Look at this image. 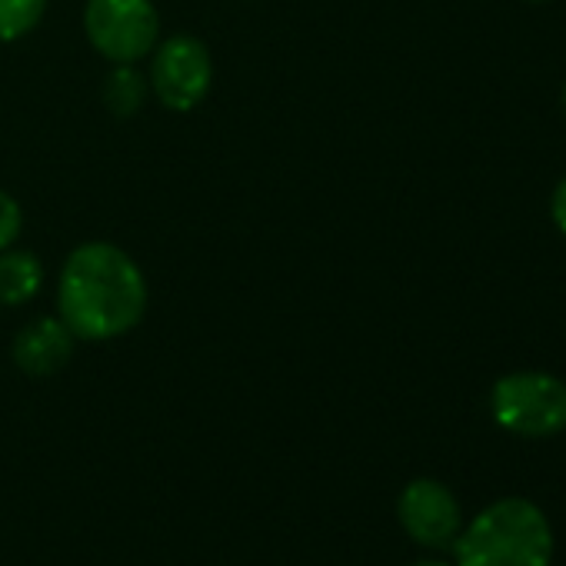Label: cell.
I'll list each match as a JSON object with an SVG mask.
<instances>
[{"mask_svg":"<svg viewBox=\"0 0 566 566\" xmlns=\"http://www.w3.org/2000/svg\"><path fill=\"white\" fill-rule=\"evenodd\" d=\"M24 233V210L14 193L0 187V250H8L21 240Z\"/></svg>","mask_w":566,"mask_h":566,"instance_id":"obj_11","label":"cell"},{"mask_svg":"<svg viewBox=\"0 0 566 566\" xmlns=\"http://www.w3.org/2000/svg\"><path fill=\"white\" fill-rule=\"evenodd\" d=\"M84 38L107 64H140L160 44V11L154 0H87Z\"/></svg>","mask_w":566,"mask_h":566,"instance_id":"obj_4","label":"cell"},{"mask_svg":"<svg viewBox=\"0 0 566 566\" xmlns=\"http://www.w3.org/2000/svg\"><path fill=\"white\" fill-rule=\"evenodd\" d=\"M490 417L513 437L546 440L566 430V384L546 370H516L493 384Z\"/></svg>","mask_w":566,"mask_h":566,"instance_id":"obj_3","label":"cell"},{"mask_svg":"<svg viewBox=\"0 0 566 566\" xmlns=\"http://www.w3.org/2000/svg\"><path fill=\"white\" fill-rule=\"evenodd\" d=\"M533 4H539V0H533Z\"/></svg>","mask_w":566,"mask_h":566,"instance_id":"obj_15","label":"cell"},{"mask_svg":"<svg viewBox=\"0 0 566 566\" xmlns=\"http://www.w3.org/2000/svg\"><path fill=\"white\" fill-rule=\"evenodd\" d=\"M150 287L140 263L111 240L77 243L57 276V317L77 344H107L144 324Z\"/></svg>","mask_w":566,"mask_h":566,"instance_id":"obj_1","label":"cell"},{"mask_svg":"<svg viewBox=\"0 0 566 566\" xmlns=\"http://www.w3.org/2000/svg\"><path fill=\"white\" fill-rule=\"evenodd\" d=\"M410 566H453V563H447V559H417Z\"/></svg>","mask_w":566,"mask_h":566,"instance_id":"obj_13","label":"cell"},{"mask_svg":"<svg viewBox=\"0 0 566 566\" xmlns=\"http://www.w3.org/2000/svg\"><path fill=\"white\" fill-rule=\"evenodd\" d=\"M549 217H553L556 230L566 237V177L556 184V190H553V197H549Z\"/></svg>","mask_w":566,"mask_h":566,"instance_id":"obj_12","label":"cell"},{"mask_svg":"<svg viewBox=\"0 0 566 566\" xmlns=\"http://www.w3.org/2000/svg\"><path fill=\"white\" fill-rule=\"evenodd\" d=\"M48 270L38 253L24 247L0 250V307H28L44 291Z\"/></svg>","mask_w":566,"mask_h":566,"instance_id":"obj_8","label":"cell"},{"mask_svg":"<svg viewBox=\"0 0 566 566\" xmlns=\"http://www.w3.org/2000/svg\"><path fill=\"white\" fill-rule=\"evenodd\" d=\"M563 111H566V84H563Z\"/></svg>","mask_w":566,"mask_h":566,"instance_id":"obj_14","label":"cell"},{"mask_svg":"<svg viewBox=\"0 0 566 566\" xmlns=\"http://www.w3.org/2000/svg\"><path fill=\"white\" fill-rule=\"evenodd\" d=\"M74 347H77V337L54 314V317H34L31 324H24L11 344V357L24 377L44 380V377L61 374L71 364Z\"/></svg>","mask_w":566,"mask_h":566,"instance_id":"obj_7","label":"cell"},{"mask_svg":"<svg viewBox=\"0 0 566 566\" xmlns=\"http://www.w3.org/2000/svg\"><path fill=\"white\" fill-rule=\"evenodd\" d=\"M397 520L413 543L427 549H443L457 539L463 526V510L447 483L433 476H417L397 496Z\"/></svg>","mask_w":566,"mask_h":566,"instance_id":"obj_6","label":"cell"},{"mask_svg":"<svg viewBox=\"0 0 566 566\" xmlns=\"http://www.w3.org/2000/svg\"><path fill=\"white\" fill-rule=\"evenodd\" d=\"M150 97L170 114L197 111L213 87L210 48L193 34H167L150 54Z\"/></svg>","mask_w":566,"mask_h":566,"instance_id":"obj_5","label":"cell"},{"mask_svg":"<svg viewBox=\"0 0 566 566\" xmlns=\"http://www.w3.org/2000/svg\"><path fill=\"white\" fill-rule=\"evenodd\" d=\"M453 566H549L553 526L526 496H503L460 526Z\"/></svg>","mask_w":566,"mask_h":566,"instance_id":"obj_2","label":"cell"},{"mask_svg":"<svg viewBox=\"0 0 566 566\" xmlns=\"http://www.w3.org/2000/svg\"><path fill=\"white\" fill-rule=\"evenodd\" d=\"M51 0H0V44H18L31 38L48 18Z\"/></svg>","mask_w":566,"mask_h":566,"instance_id":"obj_10","label":"cell"},{"mask_svg":"<svg viewBox=\"0 0 566 566\" xmlns=\"http://www.w3.org/2000/svg\"><path fill=\"white\" fill-rule=\"evenodd\" d=\"M150 97V84L147 74L140 71V64H111V74L104 81V107L120 117L130 120L144 111Z\"/></svg>","mask_w":566,"mask_h":566,"instance_id":"obj_9","label":"cell"}]
</instances>
